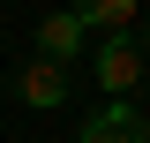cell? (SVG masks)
<instances>
[{"mask_svg": "<svg viewBox=\"0 0 150 143\" xmlns=\"http://www.w3.org/2000/svg\"><path fill=\"white\" fill-rule=\"evenodd\" d=\"M98 83H105V90H135V83H143V45L112 30L105 45H98Z\"/></svg>", "mask_w": 150, "mask_h": 143, "instance_id": "1", "label": "cell"}, {"mask_svg": "<svg viewBox=\"0 0 150 143\" xmlns=\"http://www.w3.org/2000/svg\"><path fill=\"white\" fill-rule=\"evenodd\" d=\"M15 98H23V106H38V113H53L60 98H68V75H60V60H45V53H38L30 68L15 75Z\"/></svg>", "mask_w": 150, "mask_h": 143, "instance_id": "2", "label": "cell"}, {"mask_svg": "<svg viewBox=\"0 0 150 143\" xmlns=\"http://www.w3.org/2000/svg\"><path fill=\"white\" fill-rule=\"evenodd\" d=\"M83 30H90V23L75 15V8H60V15L38 23V53H45V60H75V53H83Z\"/></svg>", "mask_w": 150, "mask_h": 143, "instance_id": "3", "label": "cell"}, {"mask_svg": "<svg viewBox=\"0 0 150 143\" xmlns=\"http://www.w3.org/2000/svg\"><path fill=\"white\" fill-rule=\"evenodd\" d=\"M83 143H150V128L135 121L128 106H105V113H90V121H83Z\"/></svg>", "mask_w": 150, "mask_h": 143, "instance_id": "4", "label": "cell"}, {"mask_svg": "<svg viewBox=\"0 0 150 143\" xmlns=\"http://www.w3.org/2000/svg\"><path fill=\"white\" fill-rule=\"evenodd\" d=\"M75 15L83 23H105V30H128L135 23V0H75Z\"/></svg>", "mask_w": 150, "mask_h": 143, "instance_id": "5", "label": "cell"}, {"mask_svg": "<svg viewBox=\"0 0 150 143\" xmlns=\"http://www.w3.org/2000/svg\"><path fill=\"white\" fill-rule=\"evenodd\" d=\"M143 45H150V23H143Z\"/></svg>", "mask_w": 150, "mask_h": 143, "instance_id": "6", "label": "cell"}]
</instances>
